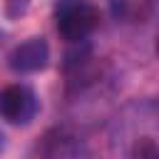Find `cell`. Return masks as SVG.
Masks as SVG:
<instances>
[{"mask_svg": "<svg viewBox=\"0 0 159 159\" xmlns=\"http://www.w3.org/2000/svg\"><path fill=\"white\" fill-rule=\"evenodd\" d=\"M30 7V0H5V10L10 17H20L25 15V10Z\"/></svg>", "mask_w": 159, "mask_h": 159, "instance_id": "obj_5", "label": "cell"}, {"mask_svg": "<svg viewBox=\"0 0 159 159\" xmlns=\"http://www.w3.org/2000/svg\"><path fill=\"white\" fill-rule=\"evenodd\" d=\"M55 22L65 40L80 42L97 27L99 10L89 0H57L55 2Z\"/></svg>", "mask_w": 159, "mask_h": 159, "instance_id": "obj_1", "label": "cell"}, {"mask_svg": "<svg viewBox=\"0 0 159 159\" xmlns=\"http://www.w3.org/2000/svg\"><path fill=\"white\" fill-rule=\"evenodd\" d=\"M129 159H159V147L152 137H139L132 144V154Z\"/></svg>", "mask_w": 159, "mask_h": 159, "instance_id": "obj_4", "label": "cell"}, {"mask_svg": "<svg viewBox=\"0 0 159 159\" xmlns=\"http://www.w3.org/2000/svg\"><path fill=\"white\" fill-rule=\"evenodd\" d=\"M37 114V97L25 84H7L0 89V117L10 124H27Z\"/></svg>", "mask_w": 159, "mask_h": 159, "instance_id": "obj_2", "label": "cell"}, {"mask_svg": "<svg viewBox=\"0 0 159 159\" xmlns=\"http://www.w3.org/2000/svg\"><path fill=\"white\" fill-rule=\"evenodd\" d=\"M50 60V47L45 42V37H30L25 42H20L10 55H7V65L12 72L27 75V72H40Z\"/></svg>", "mask_w": 159, "mask_h": 159, "instance_id": "obj_3", "label": "cell"}, {"mask_svg": "<svg viewBox=\"0 0 159 159\" xmlns=\"http://www.w3.org/2000/svg\"><path fill=\"white\" fill-rule=\"evenodd\" d=\"M154 50H157V55H159V35H157V45H154Z\"/></svg>", "mask_w": 159, "mask_h": 159, "instance_id": "obj_6", "label": "cell"}]
</instances>
